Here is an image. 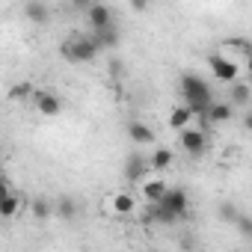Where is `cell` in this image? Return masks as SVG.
<instances>
[{"label":"cell","mask_w":252,"mask_h":252,"mask_svg":"<svg viewBox=\"0 0 252 252\" xmlns=\"http://www.w3.org/2000/svg\"><path fill=\"white\" fill-rule=\"evenodd\" d=\"M181 95H184V104H190V110L196 113V116H205V110L211 107V101H214V92H211V83L205 80V77H199V74H193V71H187V74H181Z\"/></svg>","instance_id":"1"},{"label":"cell","mask_w":252,"mask_h":252,"mask_svg":"<svg viewBox=\"0 0 252 252\" xmlns=\"http://www.w3.org/2000/svg\"><path fill=\"white\" fill-rule=\"evenodd\" d=\"M60 54H63L65 63L83 65V63H92V60L101 54V45L95 42L92 33H89V36H68V39L60 45Z\"/></svg>","instance_id":"2"},{"label":"cell","mask_w":252,"mask_h":252,"mask_svg":"<svg viewBox=\"0 0 252 252\" xmlns=\"http://www.w3.org/2000/svg\"><path fill=\"white\" fill-rule=\"evenodd\" d=\"M160 208H166L169 214H175L178 220H187L190 217V196H187V190L184 187H169L166 190V196L158 202Z\"/></svg>","instance_id":"3"},{"label":"cell","mask_w":252,"mask_h":252,"mask_svg":"<svg viewBox=\"0 0 252 252\" xmlns=\"http://www.w3.org/2000/svg\"><path fill=\"white\" fill-rule=\"evenodd\" d=\"M208 65H211L214 80H220V83H234V80H240L237 60H228V57H222V54H214V57L208 60Z\"/></svg>","instance_id":"4"},{"label":"cell","mask_w":252,"mask_h":252,"mask_svg":"<svg viewBox=\"0 0 252 252\" xmlns=\"http://www.w3.org/2000/svg\"><path fill=\"white\" fill-rule=\"evenodd\" d=\"M27 208H30V199L27 196H18L9 184H3V196H0V217L12 220L18 211H27Z\"/></svg>","instance_id":"5"},{"label":"cell","mask_w":252,"mask_h":252,"mask_svg":"<svg viewBox=\"0 0 252 252\" xmlns=\"http://www.w3.org/2000/svg\"><path fill=\"white\" fill-rule=\"evenodd\" d=\"M178 143H181V152L190 155V158H199V155L205 152V146H208L205 131H199V128H184V131H178Z\"/></svg>","instance_id":"6"},{"label":"cell","mask_w":252,"mask_h":252,"mask_svg":"<svg viewBox=\"0 0 252 252\" xmlns=\"http://www.w3.org/2000/svg\"><path fill=\"white\" fill-rule=\"evenodd\" d=\"M149 166H152V160H146V155H140V152H131L128 158H125V178L128 181H134V184H140V181H146V172H149Z\"/></svg>","instance_id":"7"},{"label":"cell","mask_w":252,"mask_h":252,"mask_svg":"<svg viewBox=\"0 0 252 252\" xmlns=\"http://www.w3.org/2000/svg\"><path fill=\"white\" fill-rule=\"evenodd\" d=\"M166 181H160V178H146V181H140V193H143V202L146 205H158L163 196H166Z\"/></svg>","instance_id":"8"},{"label":"cell","mask_w":252,"mask_h":252,"mask_svg":"<svg viewBox=\"0 0 252 252\" xmlns=\"http://www.w3.org/2000/svg\"><path fill=\"white\" fill-rule=\"evenodd\" d=\"M24 18L30 21V24H48L51 21V6L45 3V0H27L24 3Z\"/></svg>","instance_id":"9"},{"label":"cell","mask_w":252,"mask_h":252,"mask_svg":"<svg viewBox=\"0 0 252 252\" xmlns=\"http://www.w3.org/2000/svg\"><path fill=\"white\" fill-rule=\"evenodd\" d=\"M86 24H89V30H101V27L113 24V12H110V6H107V3H92L89 12H86Z\"/></svg>","instance_id":"10"},{"label":"cell","mask_w":252,"mask_h":252,"mask_svg":"<svg viewBox=\"0 0 252 252\" xmlns=\"http://www.w3.org/2000/svg\"><path fill=\"white\" fill-rule=\"evenodd\" d=\"M196 119V113L190 110V104H178V107H172V113H169V128L172 131H184V128H190V122Z\"/></svg>","instance_id":"11"},{"label":"cell","mask_w":252,"mask_h":252,"mask_svg":"<svg viewBox=\"0 0 252 252\" xmlns=\"http://www.w3.org/2000/svg\"><path fill=\"white\" fill-rule=\"evenodd\" d=\"M128 137H131L134 146H152L155 143V131L149 128L146 122H131L128 125Z\"/></svg>","instance_id":"12"},{"label":"cell","mask_w":252,"mask_h":252,"mask_svg":"<svg viewBox=\"0 0 252 252\" xmlns=\"http://www.w3.org/2000/svg\"><path fill=\"white\" fill-rule=\"evenodd\" d=\"M36 110H39L42 116H60L63 101H60L54 92H36Z\"/></svg>","instance_id":"13"},{"label":"cell","mask_w":252,"mask_h":252,"mask_svg":"<svg viewBox=\"0 0 252 252\" xmlns=\"http://www.w3.org/2000/svg\"><path fill=\"white\" fill-rule=\"evenodd\" d=\"M92 36H95V42L101 45V51H107V48H116V45H119V27H116V21H113V24H107V27H101V30H92Z\"/></svg>","instance_id":"14"},{"label":"cell","mask_w":252,"mask_h":252,"mask_svg":"<svg viewBox=\"0 0 252 252\" xmlns=\"http://www.w3.org/2000/svg\"><path fill=\"white\" fill-rule=\"evenodd\" d=\"M205 119L214 122V125L228 122V119H231V104H225V101H211V107L205 110Z\"/></svg>","instance_id":"15"},{"label":"cell","mask_w":252,"mask_h":252,"mask_svg":"<svg viewBox=\"0 0 252 252\" xmlns=\"http://www.w3.org/2000/svg\"><path fill=\"white\" fill-rule=\"evenodd\" d=\"M228 86H231V104H237V107H249V104H252V83L234 80V83H228Z\"/></svg>","instance_id":"16"},{"label":"cell","mask_w":252,"mask_h":252,"mask_svg":"<svg viewBox=\"0 0 252 252\" xmlns=\"http://www.w3.org/2000/svg\"><path fill=\"white\" fill-rule=\"evenodd\" d=\"M110 205H113V211L122 214V217H128V214L137 211V199H134L131 193H116V196L110 199Z\"/></svg>","instance_id":"17"},{"label":"cell","mask_w":252,"mask_h":252,"mask_svg":"<svg viewBox=\"0 0 252 252\" xmlns=\"http://www.w3.org/2000/svg\"><path fill=\"white\" fill-rule=\"evenodd\" d=\"M30 214H33L36 220H48L51 214H57V205H54L51 199L39 196V199H33V202H30Z\"/></svg>","instance_id":"18"},{"label":"cell","mask_w":252,"mask_h":252,"mask_svg":"<svg viewBox=\"0 0 252 252\" xmlns=\"http://www.w3.org/2000/svg\"><path fill=\"white\" fill-rule=\"evenodd\" d=\"M149 160H152V169H169L172 166V152L169 149H158Z\"/></svg>","instance_id":"19"},{"label":"cell","mask_w":252,"mask_h":252,"mask_svg":"<svg viewBox=\"0 0 252 252\" xmlns=\"http://www.w3.org/2000/svg\"><path fill=\"white\" fill-rule=\"evenodd\" d=\"M57 214H60L63 220H74V217H77V202L68 199V196H63V199L57 202Z\"/></svg>","instance_id":"20"},{"label":"cell","mask_w":252,"mask_h":252,"mask_svg":"<svg viewBox=\"0 0 252 252\" xmlns=\"http://www.w3.org/2000/svg\"><path fill=\"white\" fill-rule=\"evenodd\" d=\"M217 217L222 220V222H228V225H234L237 222V217H240V211L231 205V202H222L220 208H217Z\"/></svg>","instance_id":"21"},{"label":"cell","mask_w":252,"mask_h":252,"mask_svg":"<svg viewBox=\"0 0 252 252\" xmlns=\"http://www.w3.org/2000/svg\"><path fill=\"white\" fill-rule=\"evenodd\" d=\"M9 95H12L15 101H21V98L27 101V98L33 95V83H27V80H24V83H18V86H12V92H9Z\"/></svg>","instance_id":"22"},{"label":"cell","mask_w":252,"mask_h":252,"mask_svg":"<svg viewBox=\"0 0 252 252\" xmlns=\"http://www.w3.org/2000/svg\"><path fill=\"white\" fill-rule=\"evenodd\" d=\"M234 228H237L240 234L252 237V220H249V217H243V214H240V217H237V222H234Z\"/></svg>","instance_id":"23"},{"label":"cell","mask_w":252,"mask_h":252,"mask_svg":"<svg viewBox=\"0 0 252 252\" xmlns=\"http://www.w3.org/2000/svg\"><path fill=\"white\" fill-rule=\"evenodd\" d=\"M92 3H95V0H71V9L74 12H89Z\"/></svg>","instance_id":"24"},{"label":"cell","mask_w":252,"mask_h":252,"mask_svg":"<svg viewBox=\"0 0 252 252\" xmlns=\"http://www.w3.org/2000/svg\"><path fill=\"white\" fill-rule=\"evenodd\" d=\"M149 6H152V0H131L134 12H149Z\"/></svg>","instance_id":"25"},{"label":"cell","mask_w":252,"mask_h":252,"mask_svg":"<svg viewBox=\"0 0 252 252\" xmlns=\"http://www.w3.org/2000/svg\"><path fill=\"white\" fill-rule=\"evenodd\" d=\"M122 74V63L119 60H110V77H119Z\"/></svg>","instance_id":"26"},{"label":"cell","mask_w":252,"mask_h":252,"mask_svg":"<svg viewBox=\"0 0 252 252\" xmlns=\"http://www.w3.org/2000/svg\"><path fill=\"white\" fill-rule=\"evenodd\" d=\"M243 128L252 134V110H246V116H243Z\"/></svg>","instance_id":"27"},{"label":"cell","mask_w":252,"mask_h":252,"mask_svg":"<svg viewBox=\"0 0 252 252\" xmlns=\"http://www.w3.org/2000/svg\"><path fill=\"white\" fill-rule=\"evenodd\" d=\"M246 68H249V74H252V54L246 57Z\"/></svg>","instance_id":"28"},{"label":"cell","mask_w":252,"mask_h":252,"mask_svg":"<svg viewBox=\"0 0 252 252\" xmlns=\"http://www.w3.org/2000/svg\"><path fill=\"white\" fill-rule=\"evenodd\" d=\"M249 83H252V74H249Z\"/></svg>","instance_id":"29"}]
</instances>
